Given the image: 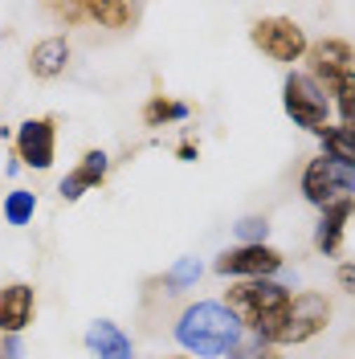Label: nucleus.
Instances as JSON below:
<instances>
[{
  "instance_id": "a878e982",
  "label": "nucleus",
  "mask_w": 355,
  "mask_h": 359,
  "mask_svg": "<svg viewBox=\"0 0 355 359\" xmlns=\"http://www.w3.org/2000/svg\"><path fill=\"white\" fill-rule=\"evenodd\" d=\"M253 359H282V355H278L274 347H262V351H257V355H253Z\"/></svg>"
},
{
  "instance_id": "aec40b11",
  "label": "nucleus",
  "mask_w": 355,
  "mask_h": 359,
  "mask_svg": "<svg viewBox=\"0 0 355 359\" xmlns=\"http://www.w3.org/2000/svg\"><path fill=\"white\" fill-rule=\"evenodd\" d=\"M200 273H204V269H200L196 257H180L176 266H172L168 273H163V278H159V282H163L168 290L176 294V290H188V286H196V282H200Z\"/></svg>"
},
{
  "instance_id": "4468645a",
  "label": "nucleus",
  "mask_w": 355,
  "mask_h": 359,
  "mask_svg": "<svg viewBox=\"0 0 355 359\" xmlns=\"http://www.w3.org/2000/svg\"><path fill=\"white\" fill-rule=\"evenodd\" d=\"M69 66V41L66 37H45L29 49V69L33 78H58Z\"/></svg>"
},
{
  "instance_id": "b1692460",
  "label": "nucleus",
  "mask_w": 355,
  "mask_h": 359,
  "mask_svg": "<svg viewBox=\"0 0 355 359\" xmlns=\"http://www.w3.org/2000/svg\"><path fill=\"white\" fill-rule=\"evenodd\" d=\"M0 359H25L21 355V339H17V335H4V339H0Z\"/></svg>"
},
{
  "instance_id": "423d86ee",
  "label": "nucleus",
  "mask_w": 355,
  "mask_h": 359,
  "mask_svg": "<svg viewBox=\"0 0 355 359\" xmlns=\"http://www.w3.org/2000/svg\"><path fill=\"white\" fill-rule=\"evenodd\" d=\"M282 266H286V257H282V249H274V245H233L213 262L217 273L241 278V282H249V278H274Z\"/></svg>"
},
{
  "instance_id": "f03ea898",
  "label": "nucleus",
  "mask_w": 355,
  "mask_h": 359,
  "mask_svg": "<svg viewBox=\"0 0 355 359\" xmlns=\"http://www.w3.org/2000/svg\"><path fill=\"white\" fill-rule=\"evenodd\" d=\"M245 339L241 323L225 311V302H192L176 318V343L192 355L225 359Z\"/></svg>"
},
{
  "instance_id": "20e7f679",
  "label": "nucleus",
  "mask_w": 355,
  "mask_h": 359,
  "mask_svg": "<svg viewBox=\"0 0 355 359\" xmlns=\"http://www.w3.org/2000/svg\"><path fill=\"white\" fill-rule=\"evenodd\" d=\"M282 111L294 118V127H302L311 135H323L331 127V98H327V90L319 86L311 74H298V69H290L286 82H282Z\"/></svg>"
},
{
  "instance_id": "1a4fd4ad",
  "label": "nucleus",
  "mask_w": 355,
  "mask_h": 359,
  "mask_svg": "<svg viewBox=\"0 0 355 359\" xmlns=\"http://www.w3.org/2000/svg\"><path fill=\"white\" fill-rule=\"evenodd\" d=\"M107 172H111V156H107L102 147H90L86 156H82L66 172V176H62V184H58V196H62V201H69V204L82 201L86 192H94V188L107 180Z\"/></svg>"
},
{
  "instance_id": "ddd939ff",
  "label": "nucleus",
  "mask_w": 355,
  "mask_h": 359,
  "mask_svg": "<svg viewBox=\"0 0 355 359\" xmlns=\"http://www.w3.org/2000/svg\"><path fill=\"white\" fill-rule=\"evenodd\" d=\"M302 196L314 204V208H327V204L343 201V188H339V176H335L331 159H311L307 172H302Z\"/></svg>"
},
{
  "instance_id": "2eb2a0df",
  "label": "nucleus",
  "mask_w": 355,
  "mask_h": 359,
  "mask_svg": "<svg viewBox=\"0 0 355 359\" xmlns=\"http://www.w3.org/2000/svg\"><path fill=\"white\" fill-rule=\"evenodd\" d=\"M139 17H143L139 4H123V0H86V21H98L102 29H114V33L135 29Z\"/></svg>"
},
{
  "instance_id": "4be33fe9",
  "label": "nucleus",
  "mask_w": 355,
  "mask_h": 359,
  "mask_svg": "<svg viewBox=\"0 0 355 359\" xmlns=\"http://www.w3.org/2000/svg\"><path fill=\"white\" fill-rule=\"evenodd\" d=\"M49 13L62 25H82L86 21V0H82V4H49Z\"/></svg>"
},
{
  "instance_id": "f257e3e1",
  "label": "nucleus",
  "mask_w": 355,
  "mask_h": 359,
  "mask_svg": "<svg viewBox=\"0 0 355 359\" xmlns=\"http://www.w3.org/2000/svg\"><path fill=\"white\" fill-rule=\"evenodd\" d=\"M290 298H294V290H286L282 282H274V278H249V282H233L225 290V311L241 323L245 335H253L266 347L269 331L286 314Z\"/></svg>"
},
{
  "instance_id": "dca6fc26",
  "label": "nucleus",
  "mask_w": 355,
  "mask_h": 359,
  "mask_svg": "<svg viewBox=\"0 0 355 359\" xmlns=\"http://www.w3.org/2000/svg\"><path fill=\"white\" fill-rule=\"evenodd\" d=\"M192 114L188 102H180V98H168V94H152L147 102H143V127H172V123H184Z\"/></svg>"
},
{
  "instance_id": "5701e85b",
  "label": "nucleus",
  "mask_w": 355,
  "mask_h": 359,
  "mask_svg": "<svg viewBox=\"0 0 355 359\" xmlns=\"http://www.w3.org/2000/svg\"><path fill=\"white\" fill-rule=\"evenodd\" d=\"M335 282H339V290L355 294V262H343V266L335 269Z\"/></svg>"
},
{
  "instance_id": "bb28decb",
  "label": "nucleus",
  "mask_w": 355,
  "mask_h": 359,
  "mask_svg": "<svg viewBox=\"0 0 355 359\" xmlns=\"http://www.w3.org/2000/svg\"><path fill=\"white\" fill-rule=\"evenodd\" d=\"M176 359H184V355H176Z\"/></svg>"
},
{
  "instance_id": "7ed1b4c3",
  "label": "nucleus",
  "mask_w": 355,
  "mask_h": 359,
  "mask_svg": "<svg viewBox=\"0 0 355 359\" xmlns=\"http://www.w3.org/2000/svg\"><path fill=\"white\" fill-rule=\"evenodd\" d=\"M327 323H331V302L319 290H298L290 298L286 314L278 318V327L269 331L266 347H298V343H307V339L323 335Z\"/></svg>"
},
{
  "instance_id": "9b49d317",
  "label": "nucleus",
  "mask_w": 355,
  "mask_h": 359,
  "mask_svg": "<svg viewBox=\"0 0 355 359\" xmlns=\"http://www.w3.org/2000/svg\"><path fill=\"white\" fill-rule=\"evenodd\" d=\"M355 217V201L351 196H343V201H335L323 208V217L314 224V249L323 253V257H339L343 253V233H347V221Z\"/></svg>"
},
{
  "instance_id": "f3484780",
  "label": "nucleus",
  "mask_w": 355,
  "mask_h": 359,
  "mask_svg": "<svg viewBox=\"0 0 355 359\" xmlns=\"http://www.w3.org/2000/svg\"><path fill=\"white\" fill-rule=\"evenodd\" d=\"M323 143V156L331 163H343V168H355V131L351 127H327L319 135Z\"/></svg>"
},
{
  "instance_id": "412c9836",
  "label": "nucleus",
  "mask_w": 355,
  "mask_h": 359,
  "mask_svg": "<svg viewBox=\"0 0 355 359\" xmlns=\"http://www.w3.org/2000/svg\"><path fill=\"white\" fill-rule=\"evenodd\" d=\"M237 237H241V245H266L269 221L266 217H245V221H237Z\"/></svg>"
},
{
  "instance_id": "f8f14e48",
  "label": "nucleus",
  "mask_w": 355,
  "mask_h": 359,
  "mask_svg": "<svg viewBox=\"0 0 355 359\" xmlns=\"http://www.w3.org/2000/svg\"><path fill=\"white\" fill-rule=\"evenodd\" d=\"M86 347H90L94 359H135L131 335H127L119 323H111V318H94V323H90Z\"/></svg>"
},
{
  "instance_id": "9d476101",
  "label": "nucleus",
  "mask_w": 355,
  "mask_h": 359,
  "mask_svg": "<svg viewBox=\"0 0 355 359\" xmlns=\"http://www.w3.org/2000/svg\"><path fill=\"white\" fill-rule=\"evenodd\" d=\"M37 314V290L29 282L0 286V335H21Z\"/></svg>"
},
{
  "instance_id": "0eeeda50",
  "label": "nucleus",
  "mask_w": 355,
  "mask_h": 359,
  "mask_svg": "<svg viewBox=\"0 0 355 359\" xmlns=\"http://www.w3.org/2000/svg\"><path fill=\"white\" fill-rule=\"evenodd\" d=\"M53 156H58V123L53 114H37V118H25L17 127V159L25 168H53Z\"/></svg>"
},
{
  "instance_id": "a211bd4d",
  "label": "nucleus",
  "mask_w": 355,
  "mask_h": 359,
  "mask_svg": "<svg viewBox=\"0 0 355 359\" xmlns=\"http://www.w3.org/2000/svg\"><path fill=\"white\" fill-rule=\"evenodd\" d=\"M327 98H331V111H339L343 127H351L355 131V69L327 86Z\"/></svg>"
},
{
  "instance_id": "6ab92c4d",
  "label": "nucleus",
  "mask_w": 355,
  "mask_h": 359,
  "mask_svg": "<svg viewBox=\"0 0 355 359\" xmlns=\"http://www.w3.org/2000/svg\"><path fill=\"white\" fill-rule=\"evenodd\" d=\"M33 212H37V196H33V192L13 188V192L4 196V221L8 224H29L33 221Z\"/></svg>"
},
{
  "instance_id": "39448f33",
  "label": "nucleus",
  "mask_w": 355,
  "mask_h": 359,
  "mask_svg": "<svg viewBox=\"0 0 355 359\" xmlns=\"http://www.w3.org/2000/svg\"><path fill=\"white\" fill-rule=\"evenodd\" d=\"M249 41L257 45L269 62H278V66H294V62H302L307 49H311L307 33H302V25L290 21V17H266V21H257L253 29H249Z\"/></svg>"
},
{
  "instance_id": "6e6552de",
  "label": "nucleus",
  "mask_w": 355,
  "mask_h": 359,
  "mask_svg": "<svg viewBox=\"0 0 355 359\" xmlns=\"http://www.w3.org/2000/svg\"><path fill=\"white\" fill-rule=\"evenodd\" d=\"M307 62H311V78L327 90L331 82H339L343 74L355 69V49L343 37H323V41H314L307 49Z\"/></svg>"
},
{
  "instance_id": "393cba45",
  "label": "nucleus",
  "mask_w": 355,
  "mask_h": 359,
  "mask_svg": "<svg viewBox=\"0 0 355 359\" xmlns=\"http://www.w3.org/2000/svg\"><path fill=\"white\" fill-rule=\"evenodd\" d=\"M176 156L184 159V163H188V159H196V143H192V139H184V143L176 147Z\"/></svg>"
}]
</instances>
